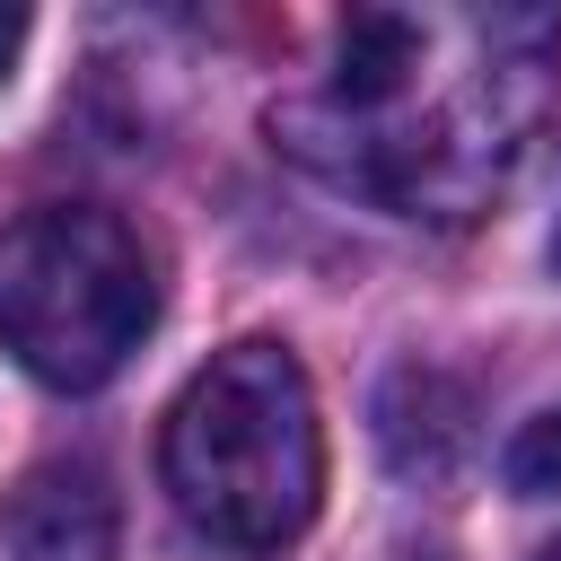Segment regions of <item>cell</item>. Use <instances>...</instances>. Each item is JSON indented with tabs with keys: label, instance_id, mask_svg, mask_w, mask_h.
Masks as SVG:
<instances>
[{
	"label": "cell",
	"instance_id": "5b68a950",
	"mask_svg": "<svg viewBox=\"0 0 561 561\" xmlns=\"http://www.w3.org/2000/svg\"><path fill=\"white\" fill-rule=\"evenodd\" d=\"M508 482H517V491H561V412H543V421L517 430V447H508Z\"/></svg>",
	"mask_w": 561,
	"mask_h": 561
},
{
	"label": "cell",
	"instance_id": "3957f363",
	"mask_svg": "<svg viewBox=\"0 0 561 561\" xmlns=\"http://www.w3.org/2000/svg\"><path fill=\"white\" fill-rule=\"evenodd\" d=\"M158 324L149 245L96 202H44L0 228V342L61 394L105 386Z\"/></svg>",
	"mask_w": 561,
	"mask_h": 561
},
{
	"label": "cell",
	"instance_id": "52a82bcc",
	"mask_svg": "<svg viewBox=\"0 0 561 561\" xmlns=\"http://www.w3.org/2000/svg\"><path fill=\"white\" fill-rule=\"evenodd\" d=\"M552 263H561V228H552Z\"/></svg>",
	"mask_w": 561,
	"mask_h": 561
},
{
	"label": "cell",
	"instance_id": "277c9868",
	"mask_svg": "<svg viewBox=\"0 0 561 561\" xmlns=\"http://www.w3.org/2000/svg\"><path fill=\"white\" fill-rule=\"evenodd\" d=\"M114 482L88 456H44L0 491V561H114Z\"/></svg>",
	"mask_w": 561,
	"mask_h": 561
},
{
	"label": "cell",
	"instance_id": "6da1fadb",
	"mask_svg": "<svg viewBox=\"0 0 561 561\" xmlns=\"http://www.w3.org/2000/svg\"><path fill=\"white\" fill-rule=\"evenodd\" d=\"M561 70V18H403L359 9L333 79L272 114L280 149L403 219H473L526 167Z\"/></svg>",
	"mask_w": 561,
	"mask_h": 561
},
{
	"label": "cell",
	"instance_id": "8992f818",
	"mask_svg": "<svg viewBox=\"0 0 561 561\" xmlns=\"http://www.w3.org/2000/svg\"><path fill=\"white\" fill-rule=\"evenodd\" d=\"M18 44H26V9H0V79L18 70Z\"/></svg>",
	"mask_w": 561,
	"mask_h": 561
},
{
	"label": "cell",
	"instance_id": "7a4b0ae2",
	"mask_svg": "<svg viewBox=\"0 0 561 561\" xmlns=\"http://www.w3.org/2000/svg\"><path fill=\"white\" fill-rule=\"evenodd\" d=\"M158 473L175 508L228 552H280L324 500V430L298 351L228 342L167 412Z\"/></svg>",
	"mask_w": 561,
	"mask_h": 561
},
{
	"label": "cell",
	"instance_id": "ba28073f",
	"mask_svg": "<svg viewBox=\"0 0 561 561\" xmlns=\"http://www.w3.org/2000/svg\"><path fill=\"white\" fill-rule=\"evenodd\" d=\"M543 561H561V543H552V552H543Z\"/></svg>",
	"mask_w": 561,
	"mask_h": 561
}]
</instances>
